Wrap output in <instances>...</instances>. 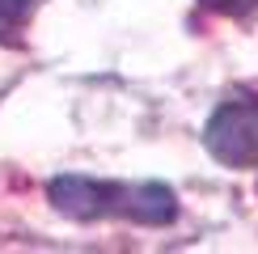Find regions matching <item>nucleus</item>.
Instances as JSON below:
<instances>
[{
    "label": "nucleus",
    "mask_w": 258,
    "mask_h": 254,
    "mask_svg": "<svg viewBox=\"0 0 258 254\" xmlns=\"http://www.w3.org/2000/svg\"><path fill=\"white\" fill-rule=\"evenodd\" d=\"M51 204L77 220L127 216L140 225H165L178 212L174 190L161 182H98V178H55Z\"/></svg>",
    "instance_id": "1"
},
{
    "label": "nucleus",
    "mask_w": 258,
    "mask_h": 254,
    "mask_svg": "<svg viewBox=\"0 0 258 254\" xmlns=\"http://www.w3.org/2000/svg\"><path fill=\"white\" fill-rule=\"evenodd\" d=\"M203 144L220 165H258V93H233L212 110Z\"/></svg>",
    "instance_id": "2"
},
{
    "label": "nucleus",
    "mask_w": 258,
    "mask_h": 254,
    "mask_svg": "<svg viewBox=\"0 0 258 254\" xmlns=\"http://www.w3.org/2000/svg\"><path fill=\"white\" fill-rule=\"evenodd\" d=\"M34 9V0H0V34H9V30H17L26 13Z\"/></svg>",
    "instance_id": "3"
},
{
    "label": "nucleus",
    "mask_w": 258,
    "mask_h": 254,
    "mask_svg": "<svg viewBox=\"0 0 258 254\" xmlns=\"http://www.w3.org/2000/svg\"><path fill=\"white\" fill-rule=\"evenodd\" d=\"M203 9H212V13H224V17H241V13H254L258 0H199Z\"/></svg>",
    "instance_id": "4"
}]
</instances>
